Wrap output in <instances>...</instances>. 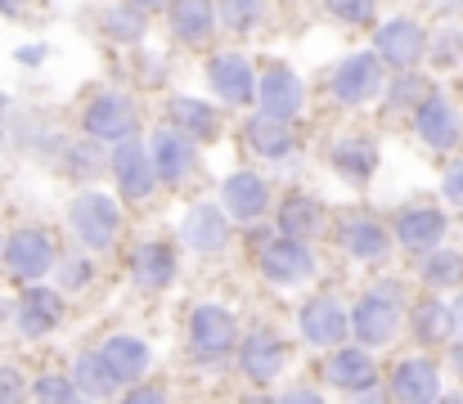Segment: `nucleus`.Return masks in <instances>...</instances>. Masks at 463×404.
<instances>
[{"mask_svg":"<svg viewBox=\"0 0 463 404\" xmlns=\"http://www.w3.org/2000/svg\"><path fill=\"white\" fill-rule=\"evenodd\" d=\"M68 225H72V234H77L90 252H104V248H113L118 234H122V207H118L109 193L86 189V193L72 198V207H68Z\"/></svg>","mask_w":463,"mask_h":404,"instance_id":"nucleus-1","label":"nucleus"},{"mask_svg":"<svg viewBox=\"0 0 463 404\" xmlns=\"http://www.w3.org/2000/svg\"><path fill=\"white\" fill-rule=\"evenodd\" d=\"M401 328V287L396 283H378L369 287L360 301H355V315H351V333L373 351V346H387Z\"/></svg>","mask_w":463,"mask_h":404,"instance_id":"nucleus-2","label":"nucleus"},{"mask_svg":"<svg viewBox=\"0 0 463 404\" xmlns=\"http://www.w3.org/2000/svg\"><path fill=\"white\" fill-rule=\"evenodd\" d=\"M328 90H333V99L337 104H369L378 90H383V54L373 50H360V54H346L337 68H333V77H328Z\"/></svg>","mask_w":463,"mask_h":404,"instance_id":"nucleus-3","label":"nucleus"},{"mask_svg":"<svg viewBox=\"0 0 463 404\" xmlns=\"http://www.w3.org/2000/svg\"><path fill=\"white\" fill-rule=\"evenodd\" d=\"M189 342H194V351L203 360H221V355H230L239 346V324H234V315L225 305L207 301V305H198L189 315Z\"/></svg>","mask_w":463,"mask_h":404,"instance_id":"nucleus-4","label":"nucleus"},{"mask_svg":"<svg viewBox=\"0 0 463 404\" xmlns=\"http://www.w3.org/2000/svg\"><path fill=\"white\" fill-rule=\"evenodd\" d=\"M261 274H266L270 283H279V287L307 283L310 274H315V257H310L307 239H293V234L270 239V243L261 248Z\"/></svg>","mask_w":463,"mask_h":404,"instance_id":"nucleus-5","label":"nucleus"},{"mask_svg":"<svg viewBox=\"0 0 463 404\" xmlns=\"http://www.w3.org/2000/svg\"><path fill=\"white\" fill-rule=\"evenodd\" d=\"M414 131H419V139H423L428 148L446 153V148H455V144L463 139V117L446 95L428 90V99L414 108Z\"/></svg>","mask_w":463,"mask_h":404,"instance_id":"nucleus-6","label":"nucleus"},{"mask_svg":"<svg viewBox=\"0 0 463 404\" xmlns=\"http://www.w3.org/2000/svg\"><path fill=\"white\" fill-rule=\"evenodd\" d=\"M5 266L14 278H23V283H41L50 269H54V243H50V234H41V230H18V234H9V243H5Z\"/></svg>","mask_w":463,"mask_h":404,"instance_id":"nucleus-7","label":"nucleus"},{"mask_svg":"<svg viewBox=\"0 0 463 404\" xmlns=\"http://www.w3.org/2000/svg\"><path fill=\"white\" fill-rule=\"evenodd\" d=\"M81 127L90 139H99V144H122V139H131L136 135V104L127 99V95H99L86 113H81Z\"/></svg>","mask_w":463,"mask_h":404,"instance_id":"nucleus-8","label":"nucleus"},{"mask_svg":"<svg viewBox=\"0 0 463 404\" xmlns=\"http://www.w3.org/2000/svg\"><path fill=\"white\" fill-rule=\"evenodd\" d=\"M113 175H118L122 198H131V202H149V198H154L157 166H154V157H149V148H145V144L122 139V144H118V153H113Z\"/></svg>","mask_w":463,"mask_h":404,"instance_id":"nucleus-9","label":"nucleus"},{"mask_svg":"<svg viewBox=\"0 0 463 404\" xmlns=\"http://www.w3.org/2000/svg\"><path fill=\"white\" fill-rule=\"evenodd\" d=\"M373 50L383 54V63H392V68L405 72V68H414V63L428 54V32H423L414 18H392V23L378 27Z\"/></svg>","mask_w":463,"mask_h":404,"instance_id":"nucleus-10","label":"nucleus"},{"mask_svg":"<svg viewBox=\"0 0 463 404\" xmlns=\"http://www.w3.org/2000/svg\"><path fill=\"white\" fill-rule=\"evenodd\" d=\"M257 104H261V113H275V117L293 122L302 113V104H307L302 77L293 68H266L257 77Z\"/></svg>","mask_w":463,"mask_h":404,"instance_id":"nucleus-11","label":"nucleus"},{"mask_svg":"<svg viewBox=\"0 0 463 404\" xmlns=\"http://www.w3.org/2000/svg\"><path fill=\"white\" fill-rule=\"evenodd\" d=\"M284 360H288V346L275 337V333H252L248 342H239V369H243V378H252L257 387H266V382H275L279 373H284Z\"/></svg>","mask_w":463,"mask_h":404,"instance_id":"nucleus-12","label":"nucleus"},{"mask_svg":"<svg viewBox=\"0 0 463 404\" xmlns=\"http://www.w3.org/2000/svg\"><path fill=\"white\" fill-rule=\"evenodd\" d=\"M328 382L337 391H351V396H369L373 382H378V364L369 355V346H346L328 360Z\"/></svg>","mask_w":463,"mask_h":404,"instance_id":"nucleus-13","label":"nucleus"},{"mask_svg":"<svg viewBox=\"0 0 463 404\" xmlns=\"http://www.w3.org/2000/svg\"><path fill=\"white\" fill-rule=\"evenodd\" d=\"M207 81H212V90L225 104H248L257 95V77H252V68H248L243 54H216L207 63Z\"/></svg>","mask_w":463,"mask_h":404,"instance_id":"nucleus-14","label":"nucleus"},{"mask_svg":"<svg viewBox=\"0 0 463 404\" xmlns=\"http://www.w3.org/2000/svg\"><path fill=\"white\" fill-rule=\"evenodd\" d=\"M396 239H401V248H410V252H432V248H441V239H446V216H441L437 207H405V211L396 216Z\"/></svg>","mask_w":463,"mask_h":404,"instance_id":"nucleus-15","label":"nucleus"},{"mask_svg":"<svg viewBox=\"0 0 463 404\" xmlns=\"http://www.w3.org/2000/svg\"><path fill=\"white\" fill-rule=\"evenodd\" d=\"M221 202H225L230 216L257 221V216L270 207V184H266L261 175H252V171H239V175H230V180L221 184Z\"/></svg>","mask_w":463,"mask_h":404,"instance_id":"nucleus-16","label":"nucleus"},{"mask_svg":"<svg viewBox=\"0 0 463 404\" xmlns=\"http://www.w3.org/2000/svg\"><path fill=\"white\" fill-rule=\"evenodd\" d=\"M302 333H307V342H315V346H337V342H346L351 319H346V310L333 296H315L307 310H302Z\"/></svg>","mask_w":463,"mask_h":404,"instance_id":"nucleus-17","label":"nucleus"},{"mask_svg":"<svg viewBox=\"0 0 463 404\" xmlns=\"http://www.w3.org/2000/svg\"><path fill=\"white\" fill-rule=\"evenodd\" d=\"M149 157H154V166H157V180H166V184H180L194 171V144H189V135L171 131V127L154 135Z\"/></svg>","mask_w":463,"mask_h":404,"instance_id":"nucleus-18","label":"nucleus"},{"mask_svg":"<svg viewBox=\"0 0 463 404\" xmlns=\"http://www.w3.org/2000/svg\"><path fill=\"white\" fill-rule=\"evenodd\" d=\"M180 234H184V248H194V252H221L225 239H230V225H225V211L221 207L203 202V207H194L184 216Z\"/></svg>","mask_w":463,"mask_h":404,"instance_id":"nucleus-19","label":"nucleus"},{"mask_svg":"<svg viewBox=\"0 0 463 404\" xmlns=\"http://www.w3.org/2000/svg\"><path fill=\"white\" fill-rule=\"evenodd\" d=\"M392 396L401 400H437L441 396V373L432 360H401L392 369Z\"/></svg>","mask_w":463,"mask_h":404,"instance_id":"nucleus-20","label":"nucleus"},{"mask_svg":"<svg viewBox=\"0 0 463 404\" xmlns=\"http://www.w3.org/2000/svg\"><path fill=\"white\" fill-rule=\"evenodd\" d=\"M59 319H63V301H59V292L32 287V292L23 296V305H18V328H23L27 337H45V333H54Z\"/></svg>","mask_w":463,"mask_h":404,"instance_id":"nucleus-21","label":"nucleus"},{"mask_svg":"<svg viewBox=\"0 0 463 404\" xmlns=\"http://www.w3.org/2000/svg\"><path fill=\"white\" fill-rule=\"evenodd\" d=\"M243 135H248V148L261 153V157H288V153H293V127H288L284 117H275V113L248 117Z\"/></svg>","mask_w":463,"mask_h":404,"instance_id":"nucleus-22","label":"nucleus"},{"mask_svg":"<svg viewBox=\"0 0 463 404\" xmlns=\"http://www.w3.org/2000/svg\"><path fill=\"white\" fill-rule=\"evenodd\" d=\"M328 157H333V166H337L346 180H355V184H364V180L378 171V144H373V139H364V135L337 139Z\"/></svg>","mask_w":463,"mask_h":404,"instance_id":"nucleus-23","label":"nucleus"},{"mask_svg":"<svg viewBox=\"0 0 463 404\" xmlns=\"http://www.w3.org/2000/svg\"><path fill=\"white\" fill-rule=\"evenodd\" d=\"M342 243H346V252H351L355 261H383L387 248H392V234H387L378 221H369V216H351V221L342 225Z\"/></svg>","mask_w":463,"mask_h":404,"instance_id":"nucleus-24","label":"nucleus"},{"mask_svg":"<svg viewBox=\"0 0 463 404\" xmlns=\"http://www.w3.org/2000/svg\"><path fill=\"white\" fill-rule=\"evenodd\" d=\"M212 27H216V5L212 0H171V32L184 45L207 41Z\"/></svg>","mask_w":463,"mask_h":404,"instance_id":"nucleus-25","label":"nucleus"},{"mask_svg":"<svg viewBox=\"0 0 463 404\" xmlns=\"http://www.w3.org/2000/svg\"><path fill=\"white\" fill-rule=\"evenodd\" d=\"M136 283L145 287V292H162L171 278H175V252L166 248V243H145L140 252H136Z\"/></svg>","mask_w":463,"mask_h":404,"instance_id":"nucleus-26","label":"nucleus"},{"mask_svg":"<svg viewBox=\"0 0 463 404\" xmlns=\"http://www.w3.org/2000/svg\"><path fill=\"white\" fill-rule=\"evenodd\" d=\"M104 360L113 364L118 382H136L149 369V346L140 337H109L104 342Z\"/></svg>","mask_w":463,"mask_h":404,"instance_id":"nucleus-27","label":"nucleus"},{"mask_svg":"<svg viewBox=\"0 0 463 404\" xmlns=\"http://www.w3.org/2000/svg\"><path fill=\"white\" fill-rule=\"evenodd\" d=\"M324 225V207L307 198V193H293L284 207H279V234H293V239H315Z\"/></svg>","mask_w":463,"mask_h":404,"instance_id":"nucleus-28","label":"nucleus"},{"mask_svg":"<svg viewBox=\"0 0 463 404\" xmlns=\"http://www.w3.org/2000/svg\"><path fill=\"white\" fill-rule=\"evenodd\" d=\"M171 122L189 139H216V108L203 104V99H171Z\"/></svg>","mask_w":463,"mask_h":404,"instance_id":"nucleus-29","label":"nucleus"},{"mask_svg":"<svg viewBox=\"0 0 463 404\" xmlns=\"http://www.w3.org/2000/svg\"><path fill=\"white\" fill-rule=\"evenodd\" d=\"M455 328H459L455 310H450L446 301H437V296L414 310V333H419V342H450Z\"/></svg>","mask_w":463,"mask_h":404,"instance_id":"nucleus-30","label":"nucleus"},{"mask_svg":"<svg viewBox=\"0 0 463 404\" xmlns=\"http://www.w3.org/2000/svg\"><path fill=\"white\" fill-rule=\"evenodd\" d=\"M72 382H77V391H81V396H113L118 373H113V364L104 360V351H95V355H81V360H77Z\"/></svg>","mask_w":463,"mask_h":404,"instance_id":"nucleus-31","label":"nucleus"},{"mask_svg":"<svg viewBox=\"0 0 463 404\" xmlns=\"http://www.w3.org/2000/svg\"><path fill=\"white\" fill-rule=\"evenodd\" d=\"M423 283L428 287H455V283H463V257L432 248V257L423 261Z\"/></svg>","mask_w":463,"mask_h":404,"instance_id":"nucleus-32","label":"nucleus"},{"mask_svg":"<svg viewBox=\"0 0 463 404\" xmlns=\"http://www.w3.org/2000/svg\"><path fill=\"white\" fill-rule=\"evenodd\" d=\"M266 14V0H221V23L234 27V32H248L257 27Z\"/></svg>","mask_w":463,"mask_h":404,"instance_id":"nucleus-33","label":"nucleus"},{"mask_svg":"<svg viewBox=\"0 0 463 404\" xmlns=\"http://www.w3.org/2000/svg\"><path fill=\"white\" fill-rule=\"evenodd\" d=\"M32 396H36V400L68 404V400H77L81 391H77V382H72V378H59V373H45V378H36V387H32Z\"/></svg>","mask_w":463,"mask_h":404,"instance_id":"nucleus-34","label":"nucleus"},{"mask_svg":"<svg viewBox=\"0 0 463 404\" xmlns=\"http://www.w3.org/2000/svg\"><path fill=\"white\" fill-rule=\"evenodd\" d=\"M423 99H428V81L405 68V77H396V86H392V104L396 108H410V104H423Z\"/></svg>","mask_w":463,"mask_h":404,"instance_id":"nucleus-35","label":"nucleus"},{"mask_svg":"<svg viewBox=\"0 0 463 404\" xmlns=\"http://www.w3.org/2000/svg\"><path fill=\"white\" fill-rule=\"evenodd\" d=\"M324 9L333 18H342V23H369L373 9H378V0H324Z\"/></svg>","mask_w":463,"mask_h":404,"instance_id":"nucleus-36","label":"nucleus"},{"mask_svg":"<svg viewBox=\"0 0 463 404\" xmlns=\"http://www.w3.org/2000/svg\"><path fill=\"white\" fill-rule=\"evenodd\" d=\"M145 14V9H140ZM136 9H113L109 14V36H118V41H136L140 32H145V18H140Z\"/></svg>","mask_w":463,"mask_h":404,"instance_id":"nucleus-37","label":"nucleus"},{"mask_svg":"<svg viewBox=\"0 0 463 404\" xmlns=\"http://www.w3.org/2000/svg\"><path fill=\"white\" fill-rule=\"evenodd\" d=\"M432 50H437L432 59H437L441 68H450V63H459V59H463V32H441Z\"/></svg>","mask_w":463,"mask_h":404,"instance_id":"nucleus-38","label":"nucleus"},{"mask_svg":"<svg viewBox=\"0 0 463 404\" xmlns=\"http://www.w3.org/2000/svg\"><path fill=\"white\" fill-rule=\"evenodd\" d=\"M68 162H72L77 175H95V171H99V153H95V148H72Z\"/></svg>","mask_w":463,"mask_h":404,"instance_id":"nucleus-39","label":"nucleus"},{"mask_svg":"<svg viewBox=\"0 0 463 404\" xmlns=\"http://www.w3.org/2000/svg\"><path fill=\"white\" fill-rule=\"evenodd\" d=\"M446 198H450L455 207H463V162H455V166L446 171Z\"/></svg>","mask_w":463,"mask_h":404,"instance_id":"nucleus-40","label":"nucleus"},{"mask_svg":"<svg viewBox=\"0 0 463 404\" xmlns=\"http://www.w3.org/2000/svg\"><path fill=\"white\" fill-rule=\"evenodd\" d=\"M23 396V382L14 369H0V400H18Z\"/></svg>","mask_w":463,"mask_h":404,"instance_id":"nucleus-41","label":"nucleus"},{"mask_svg":"<svg viewBox=\"0 0 463 404\" xmlns=\"http://www.w3.org/2000/svg\"><path fill=\"white\" fill-rule=\"evenodd\" d=\"M59 278H63L68 287H81V283L90 278V266H86V261H68V266H63V274H59Z\"/></svg>","mask_w":463,"mask_h":404,"instance_id":"nucleus-42","label":"nucleus"},{"mask_svg":"<svg viewBox=\"0 0 463 404\" xmlns=\"http://www.w3.org/2000/svg\"><path fill=\"white\" fill-rule=\"evenodd\" d=\"M162 396H166V391H157V387H136V391H131V400H136V404H145V400H162Z\"/></svg>","mask_w":463,"mask_h":404,"instance_id":"nucleus-43","label":"nucleus"},{"mask_svg":"<svg viewBox=\"0 0 463 404\" xmlns=\"http://www.w3.org/2000/svg\"><path fill=\"white\" fill-rule=\"evenodd\" d=\"M32 0H0V14H9V18H18L23 9H27Z\"/></svg>","mask_w":463,"mask_h":404,"instance_id":"nucleus-44","label":"nucleus"},{"mask_svg":"<svg viewBox=\"0 0 463 404\" xmlns=\"http://www.w3.org/2000/svg\"><path fill=\"white\" fill-rule=\"evenodd\" d=\"M284 400H319V391H310V387H293V391H284Z\"/></svg>","mask_w":463,"mask_h":404,"instance_id":"nucleus-45","label":"nucleus"},{"mask_svg":"<svg viewBox=\"0 0 463 404\" xmlns=\"http://www.w3.org/2000/svg\"><path fill=\"white\" fill-rule=\"evenodd\" d=\"M18 59H23V63H41L45 50H41V45H27V50H18Z\"/></svg>","mask_w":463,"mask_h":404,"instance_id":"nucleus-46","label":"nucleus"},{"mask_svg":"<svg viewBox=\"0 0 463 404\" xmlns=\"http://www.w3.org/2000/svg\"><path fill=\"white\" fill-rule=\"evenodd\" d=\"M131 5H136V9H145V14H149V9H162V5H171V0H131Z\"/></svg>","mask_w":463,"mask_h":404,"instance_id":"nucleus-47","label":"nucleus"},{"mask_svg":"<svg viewBox=\"0 0 463 404\" xmlns=\"http://www.w3.org/2000/svg\"><path fill=\"white\" fill-rule=\"evenodd\" d=\"M455 319H459V328H463V301H459V315H455Z\"/></svg>","mask_w":463,"mask_h":404,"instance_id":"nucleus-48","label":"nucleus"},{"mask_svg":"<svg viewBox=\"0 0 463 404\" xmlns=\"http://www.w3.org/2000/svg\"><path fill=\"white\" fill-rule=\"evenodd\" d=\"M0 257H5V252H0Z\"/></svg>","mask_w":463,"mask_h":404,"instance_id":"nucleus-49","label":"nucleus"}]
</instances>
